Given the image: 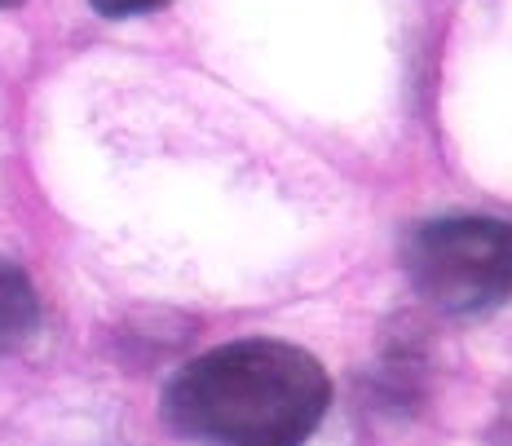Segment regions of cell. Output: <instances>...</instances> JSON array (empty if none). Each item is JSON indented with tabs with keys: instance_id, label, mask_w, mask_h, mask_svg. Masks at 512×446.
Listing matches in <instances>:
<instances>
[{
	"instance_id": "7a4b0ae2",
	"label": "cell",
	"mask_w": 512,
	"mask_h": 446,
	"mask_svg": "<svg viewBox=\"0 0 512 446\" xmlns=\"http://www.w3.org/2000/svg\"><path fill=\"white\" fill-rule=\"evenodd\" d=\"M402 270L437 314L473 318L512 296V221L433 217L402 239Z\"/></svg>"
},
{
	"instance_id": "3957f363",
	"label": "cell",
	"mask_w": 512,
	"mask_h": 446,
	"mask_svg": "<svg viewBox=\"0 0 512 446\" xmlns=\"http://www.w3.org/2000/svg\"><path fill=\"white\" fill-rule=\"evenodd\" d=\"M36 332H40L36 283L27 279V270L18 261L0 257V358L27 349Z\"/></svg>"
},
{
	"instance_id": "5b68a950",
	"label": "cell",
	"mask_w": 512,
	"mask_h": 446,
	"mask_svg": "<svg viewBox=\"0 0 512 446\" xmlns=\"http://www.w3.org/2000/svg\"><path fill=\"white\" fill-rule=\"evenodd\" d=\"M14 5H23V0H0V9H14Z\"/></svg>"
},
{
	"instance_id": "277c9868",
	"label": "cell",
	"mask_w": 512,
	"mask_h": 446,
	"mask_svg": "<svg viewBox=\"0 0 512 446\" xmlns=\"http://www.w3.org/2000/svg\"><path fill=\"white\" fill-rule=\"evenodd\" d=\"M102 18H142V14H155V9L173 5V0H89Z\"/></svg>"
},
{
	"instance_id": "6da1fadb",
	"label": "cell",
	"mask_w": 512,
	"mask_h": 446,
	"mask_svg": "<svg viewBox=\"0 0 512 446\" xmlns=\"http://www.w3.org/2000/svg\"><path fill=\"white\" fill-rule=\"evenodd\" d=\"M332 407V376L309 349L248 336L177 367L159 416L186 446H305Z\"/></svg>"
}]
</instances>
